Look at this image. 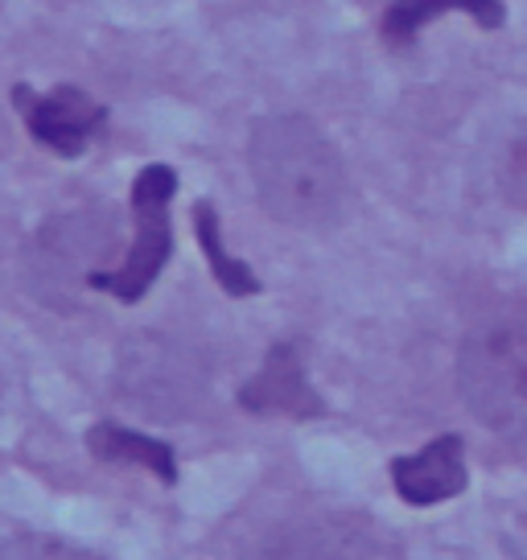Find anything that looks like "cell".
<instances>
[{
	"label": "cell",
	"mask_w": 527,
	"mask_h": 560,
	"mask_svg": "<svg viewBox=\"0 0 527 560\" xmlns=\"http://www.w3.org/2000/svg\"><path fill=\"white\" fill-rule=\"evenodd\" d=\"M247 170L264 210L284 228L330 223L347 194V170L330 137L305 116H268L251 128Z\"/></svg>",
	"instance_id": "cell-1"
},
{
	"label": "cell",
	"mask_w": 527,
	"mask_h": 560,
	"mask_svg": "<svg viewBox=\"0 0 527 560\" xmlns=\"http://www.w3.org/2000/svg\"><path fill=\"white\" fill-rule=\"evenodd\" d=\"M461 396L491 433L527 445V326L491 322L457 354Z\"/></svg>",
	"instance_id": "cell-2"
},
{
	"label": "cell",
	"mask_w": 527,
	"mask_h": 560,
	"mask_svg": "<svg viewBox=\"0 0 527 560\" xmlns=\"http://www.w3.org/2000/svg\"><path fill=\"white\" fill-rule=\"evenodd\" d=\"M207 380V359L169 334H132L116 354V392L153 420L190 417Z\"/></svg>",
	"instance_id": "cell-3"
},
{
	"label": "cell",
	"mask_w": 527,
	"mask_h": 560,
	"mask_svg": "<svg viewBox=\"0 0 527 560\" xmlns=\"http://www.w3.org/2000/svg\"><path fill=\"white\" fill-rule=\"evenodd\" d=\"M177 190V174L169 165H144L132 182V247L120 268L112 272H91L87 284L95 293H107L116 301H141L161 268L169 264L174 252V228H169V202Z\"/></svg>",
	"instance_id": "cell-4"
},
{
	"label": "cell",
	"mask_w": 527,
	"mask_h": 560,
	"mask_svg": "<svg viewBox=\"0 0 527 560\" xmlns=\"http://www.w3.org/2000/svg\"><path fill=\"white\" fill-rule=\"evenodd\" d=\"M13 107L21 112L30 137L42 149H50V153L67 161L79 158L107 120V107L91 91L74 88V83H62L54 91H34L17 83L13 88Z\"/></svg>",
	"instance_id": "cell-5"
},
{
	"label": "cell",
	"mask_w": 527,
	"mask_h": 560,
	"mask_svg": "<svg viewBox=\"0 0 527 560\" xmlns=\"http://www.w3.org/2000/svg\"><path fill=\"white\" fill-rule=\"evenodd\" d=\"M272 560H400V548L363 515H314L281 532Z\"/></svg>",
	"instance_id": "cell-6"
},
{
	"label": "cell",
	"mask_w": 527,
	"mask_h": 560,
	"mask_svg": "<svg viewBox=\"0 0 527 560\" xmlns=\"http://www.w3.org/2000/svg\"><path fill=\"white\" fill-rule=\"evenodd\" d=\"M239 408L256 412V417H293L309 420L321 412L314 384L305 375V359L293 342H277L268 350L264 368L239 387Z\"/></svg>",
	"instance_id": "cell-7"
},
{
	"label": "cell",
	"mask_w": 527,
	"mask_h": 560,
	"mask_svg": "<svg viewBox=\"0 0 527 560\" xmlns=\"http://www.w3.org/2000/svg\"><path fill=\"white\" fill-rule=\"evenodd\" d=\"M391 482H396V494L412 508H437L445 499H457L470 482L466 445H461L457 433L429 441L417 454H405L391 462Z\"/></svg>",
	"instance_id": "cell-8"
},
{
	"label": "cell",
	"mask_w": 527,
	"mask_h": 560,
	"mask_svg": "<svg viewBox=\"0 0 527 560\" xmlns=\"http://www.w3.org/2000/svg\"><path fill=\"white\" fill-rule=\"evenodd\" d=\"M449 13H466L482 30H499L507 18V4L503 0H391L379 21V34L387 37V46H412L433 21Z\"/></svg>",
	"instance_id": "cell-9"
},
{
	"label": "cell",
	"mask_w": 527,
	"mask_h": 560,
	"mask_svg": "<svg viewBox=\"0 0 527 560\" xmlns=\"http://www.w3.org/2000/svg\"><path fill=\"white\" fill-rule=\"evenodd\" d=\"M91 454L99 462H112V466H141V470L157 474L161 482H177V457L165 441L149 438V433H137V429H124L116 420H99L87 433Z\"/></svg>",
	"instance_id": "cell-10"
},
{
	"label": "cell",
	"mask_w": 527,
	"mask_h": 560,
	"mask_svg": "<svg viewBox=\"0 0 527 560\" xmlns=\"http://www.w3.org/2000/svg\"><path fill=\"white\" fill-rule=\"evenodd\" d=\"M194 231H198V244H202V252H207V264H211L214 280L227 289L231 298H251V293H260L256 272H251L244 260L227 256L223 231H219V214H214L211 202H194Z\"/></svg>",
	"instance_id": "cell-11"
},
{
	"label": "cell",
	"mask_w": 527,
	"mask_h": 560,
	"mask_svg": "<svg viewBox=\"0 0 527 560\" xmlns=\"http://www.w3.org/2000/svg\"><path fill=\"white\" fill-rule=\"evenodd\" d=\"M0 560H104L87 552V548H74V544L58 540V536H9L0 540Z\"/></svg>",
	"instance_id": "cell-12"
}]
</instances>
